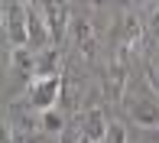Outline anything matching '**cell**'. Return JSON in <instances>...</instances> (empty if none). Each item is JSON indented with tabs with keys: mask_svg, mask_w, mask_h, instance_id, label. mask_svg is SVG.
I'll return each mask as SVG.
<instances>
[{
	"mask_svg": "<svg viewBox=\"0 0 159 143\" xmlns=\"http://www.w3.org/2000/svg\"><path fill=\"white\" fill-rule=\"evenodd\" d=\"M62 52L59 49H46V52L36 55V72L33 78H62Z\"/></svg>",
	"mask_w": 159,
	"mask_h": 143,
	"instance_id": "cell-8",
	"label": "cell"
},
{
	"mask_svg": "<svg viewBox=\"0 0 159 143\" xmlns=\"http://www.w3.org/2000/svg\"><path fill=\"white\" fill-rule=\"evenodd\" d=\"M59 143H81V137H75V133H68V130H65L62 137H59Z\"/></svg>",
	"mask_w": 159,
	"mask_h": 143,
	"instance_id": "cell-17",
	"label": "cell"
},
{
	"mask_svg": "<svg viewBox=\"0 0 159 143\" xmlns=\"http://www.w3.org/2000/svg\"><path fill=\"white\" fill-rule=\"evenodd\" d=\"M26 39H30V49L36 55L46 52V49H55L49 26H46V16H42V3H26Z\"/></svg>",
	"mask_w": 159,
	"mask_h": 143,
	"instance_id": "cell-3",
	"label": "cell"
},
{
	"mask_svg": "<svg viewBox=\"0 0 159 143\" xmlns=\"http://www.w3.org/2000/svg\"><path fill=\"white\" fill-rule=\"evenodd\" d=\"M130 117L140 127H146V130H156L159 127V104L156 101H136V104H130Z\"/></svg>",
	"mask_w": 159,
	"mask_h": 143,
	"instance_id": "cell-11",
	"label": "cell"
},
{
	"mask_svg": "<svg viewBox=\"0 0 159 143\" xmlns=\"http://www.w3.org/2000/svg\"><path fill=\"white\" fill-rule=\"evenodd\" d=\"M104 143H127V127L120 120H111L107 124V140Z\"/></svg>",
	"mask_w": 159,
	"mask_h": 143,
	"instance_id": "cell-15",
	"label": "cell"
},
{
	"mask_svg": "<svg viewBox=\"0 0 159 143\" xmlns=\"http://www.w3.org/2000/svg\"><path fill=\"white\" fill-rule=\"evenodd\" d=\"M10 65L16 68V75H30L36 72V52L33 49H10Z\"/></svg>",
	"mask_w": 159,
	"mask_h": 143,
	"instance_id": "cell-12",
	"label": "cell"
},
{
	"mask_svg": "<svg viewBox=\"0 0 159 143\" xmlns=\"http://www.w3.org/2000/svg\"><path fill=\"white\" fill-rule=\"evenodd\" d=\"M107 114L101 111V107H88V111L81 114V133L78 137L88 140V143H104L107 140Z\"/></svg>",
	"mask_w": 159,
	"mask_h": 143,
	"instance_id": "cell-6",
	"label": "cell"
},
{
	"mask_svg": "<svg viewBox=\"0 0 159 143\" xmlns=\"http://www.w3.org/2000/svg\"><path fill=\"white\" fill-rule=\"evenodd\" d=\"M71 42H75V49H78V55L81 59H94V52H98V36H94V23H91L88 16H75L71 20Z\"/></svg>",
	"mask_w": 159,
	"mask_h": 143,
	"instance_id": "cell-5",
	"label": "cell"
},
{
	"mask_svg": "<svg viewBox=\"0 0 159 143\" xmlns=\"http://www.w3.org/2000/svg\"><path fill=\"white\" fill-rule=\"evenodd\" d=\"M146 36H149L153 42H159V7H153L149 16H146Z\"/></svg>",
	"mask_w": 159,
	"mask_h": 143,
	"instance_id": "cell-16",
	"label": "cell"
},
{
	"mask_svg": "<svg viewBox=\"0 0 159 143\" xmlns=\"http://www.w3.org/2000/svg\"><path fill=\"white\" fill-rule=\"evenodd\" d=\"M39 130H46V133H65V117H62L59 107H52V111H46L39 117Z\"/></svg>",
	"mask_w": 159,
	"mask_h": 143,
	"instance_id": "cell-13",
	"label": "cell"
},
{
	"mask_svg": "<svg viewBox=\"0 0 159 143\" xmlns=\"http://www.w3.org/2000/svg\"><path fill=\"white\" fill-rule=\"evenodd\" d=\"M101 91H104L107 101H120L124 91H127V65L111 62V65L104 68V78H101Z\"/></svg>",
	"mask_w": 159,
	"mask_h": 143,
	"instance_id": "cell-7",
	"label": "cell"
},
{
	"mask_svg": "<svg viewBox=\"0 0 159 143\" xmlns=\"http://www.w3.org/2000/svg\"><path fill=\"white\" fill-rule=\"evenodd\" d=\"M42 16H46L52 46L59 49V42H62L65 36H68V30H71V7H68V3H42Z\"/></svg>",
	"mask_w": 159,
	"mask_h": 143,
	"instance_id": "cell-4",
	"label": "cell"
},
{
	"mask_svg": "<svg viewBox=\"0 0 159 143\" xmlns=\"http://www.w3.org/2000/svg\"><path fill=\"white\" fill-rule=\"evenodd\" d=\"M143 39H146V26H143L133 13H127V16H124V39H120V42H124L133 55H140L143 52Z\"/></svg>",
	"mask_w": 159,
	"mask_h": 143,
	"instance_id": "cell-10",
	"label": "cell"
},
{
	"mask_svg": "<svg viewBox=\"0 0 159 143\" xmlns=\"http://www.w3.org/2000/svg\"><path fill=\"white\" fill-rule=\"evenodd\" d=\"M59 98H62V78H33L26 88V104L39 114L59 107Z\"/></svg>",
	"mask_w": 159,
	"mask_h": 143,
	"instance_id": "cell-1",
	"label": "cell"
},
{
	"mask_svg": "<svg viewBox=\"0 0 159 143\" xmlns=\"http://www.w3.org/2000/svg\"><path fill=\"white\" fill-rule=\"evenodd\" d=\"M0 42H3V7H0Z\"/></svg>",
	"mask_w": 159,
	"mask_h": 143,
	"instance_id": "cell-18",
	"label": "cell"
},
{
	"mask_svg": "<svg viewBox=\"0 0 159 143\" xmlns=\"http://www.w3.org/2000/svg\"><path fill=\"white\" fill-rule=\"evenodd\" d=\"M146 85L153 88V95H159V52L146 59Z\"/></svg>",
	"mask_w": 159,
	"mask_h": 143,
	"instance_id": "cell-14",
	"label": "cell"
},
{
	"mask_svg": "<svg viewBox=\"0 0 159 143\" xmlns=\"http://www.w3.org/2000/svg\"><path fill=\"white\" fill-rule=\"evenodd\" d=\"M3 42H10V49H30V39H26V3L3 7Z\"/></svg>",
	"mask_w": 159,
	"mask_h": 143,
	"instance_id": "cell-2",
	"label": "cell"
},
{
	"mask_svg": "<svg viewBox=\"0 0 159 143\" xmlns=\"http://www.w3.org/2000/svg\"><path fill=\"white\" fill-rule=\"evenodd\" d=\"M81 143H88V140H81Z\"/></svg>",
	"mask_w": 159,
	"mask_h": 143,
	"instance_id": "cell-19",
	"label": "cell"
},
{
	"mask_svg": "<svg viewBox=\"0 0 159 143\" xmlns=\"http://www.w3.org/2000/svg\"><path fill=\"white\" fill-rule=\"evenodd\" d=\"M10 130H20V133H36L39 130V120H36L33 107L26 101H20V104L10 107Z\"/></svg>",
	"mask_w": 159,
	"mask_h": 143,
	"instance_id": "cell-9",
	"label": "cell"
}]
</instances>
